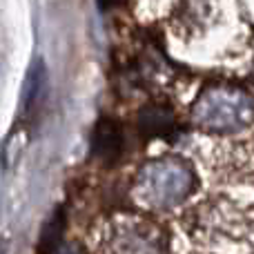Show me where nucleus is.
<instances>
[{
  "instance_id": "nucleus-1",
  "label": "nucleus",
  "mask_w": 254,
  "mask_h": 254,
  "mask_svg": "<svg viewBox=\"0 0 254 254\" xmlns=\"http://www.w3.org/2000/svg\"><path fill=\"white\" fill-rule=\"evenodd\" d=\"M192 116L207 131H241L254 123V96L232 85H212L198 96Z\"/></svg>"
},
{
  "instance_id": "nucleus-8",
  "label": "nucleus",
  "mask_w": 254,
  "mask_h": 254,
  "mask_svg": "<svg viewBox=\"0 0 254 254\" xmlns=\"http://www.w3.org/2000/svg\"><path fill=\"white\" fill-rule=\"evenodd\" d=\"M125 0H101V7L103 9H112V7H119V4H123Z\"/></svg>"
},
{
  "instance_id": "nucleus-6",
  "label": "nucleus",
  "mask_w": 254,
  "mask_h": 254,
  "mask_svg": "<svg viewBox=\"0 0 254 254\" xmlns=\"http://www.w3.org/2000/svg\"><path fill=\"white\" fill-rule=\"evenodd\" d=\"M63 234H65V214H63V212H56V214L47 221V225L43 228L40 243H38V254H54L56 252L63 243Z\"/></svg>"
},
{
  "instance_id": "nucleus-7",
  "label": "nucleus",
  "mask_w": 254,
  "mask_h": 254,
  "mask_svg": "<svg viewBox=\"0 0 254 254\" xmlns=\"http://www.w3.org/2000/svg\"><path fill=\"white\" fill-rule=\"evenodd\" d=\"M56 252H58V254H83V252H80V248L76 246V243H71V246H65V248H58Z\"/></svg>"
},
{
  "instance_id": "nucleus-2",
  "label": "nucleus",
  "mask_w": 254,
  "mask_h": 254,
  "mask_svg": "<svg viewBox=\"0 0 254 254\" xmlns=\"http://www.w3.org/2000/svg\"><path fill=\"white\" fill-rule=\"evenodd\" d=\"M194 185L188 165L174 158L149 163L138 179L140 196L156 207H167L183 201Z\"/></svg>"
},
{
  "instance_id": "nucleus-4",
  "label": "nucleus",
  "mask_w": 254,
  "mask_h": 254,
  "mask_svg": "<svg viewBox=\"0 0 254 254\" xmlns=\"http://www.w3.org/2000/svg\"><path fill=\"white\" fill-rule=\"evenodd\" d=\"M172 125H174L172 112L163 107H147L140 112V131L145 136H165L170 134Z\"/></svg>"
},
{
  "instance_id": "nucleus-3",
  "label": "nucleus",
  "mask_w": 254,
  "mask_h": 254,
  "mask_svg": "<svg viewBox=\"0 0 254 254\" xmlns=\"http://www.w3.org/2000/svg\"><path fill=\"white\" fill-rule=\"evenodd\" d=\"M92 152L98 161L103 163H114L119 161L121 152H123V131L121 127L110 119H103L94 129L92 140Z\"/></svg>"
},
{
  "instance_id": "nucleus-5",
  "label": "nucleus",
  "mask_w": 254,
  "mask_h": 254,
  "mask_svg": "<svg viewBox=\"0 0 254 254\" xmlns=\"http://www.w3.org/2000/svg\"><path fill=\"white\" fill-rule=\"evenodd\" d=\"M45 80H47V69H45L43 61H36L31 65L29 74L25 78V89H22V107L27 112L38 103L40 94H43V87H45Z\"/></svg>"
}]
</instances>
